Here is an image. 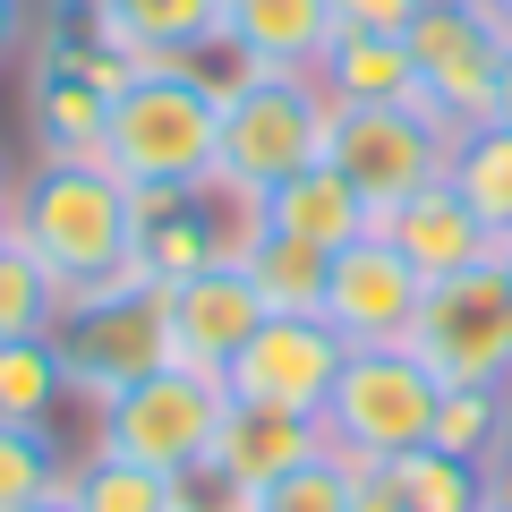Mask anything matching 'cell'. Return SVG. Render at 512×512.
<instances>
[{"mask_svg": "<svg viewBox=\"0 0 512 512\" xmlns=\"http://www.w3.org/2000/svg\"><path fill=\"white\" fill-rule=\"evenodd\" d=\"M0 222L69 299L137 274V188L103 154H35L9 180Z\"/></svg>", "mask_w": 512, "mask_h": 512, "instance_id": "6da1fadb", "label": "cell"}, {"mask_svg": "<svg viewBox=\"0 0 512 512\" xmlns=\"http://www.w3.org/2000/svg\"><path fill=\"white\" fill-rule=\"evenodd\" d=\"M222 94H231V77H214L205 60H137L128 86L111 94L103 163L137 197L205 188L214 180V146H222Z\"/></svg>", "mask_w": 512, "mask_h": 512, "instance_id": "7a4b0ae2", "label": "cell"}, {"mask_svg": "<svg viewBox=\"0 0 512 512\" xmlns=\"http://www.w3.org/2000/svg\"><path fill=\"white\" fill-rule=\"evenodd\" d=\"M325 128H333V94L316 86L308 69H231L214 180L231 188V197L265 205L291 171L325 163Z\"/></svg>", "mask_w": 512, "mask_h": 512, "instance_id": "3957f363", "label": "cell"}, {"mask_svg": "<svg viewBox=\"0 0 512 512\" xmlns=\"http://www.w3.org/2000/svg\"><path fill=\"white\" fill-rule=\"evenodd\" d=\"M60 350V376H69V402L77 410H103L111 393H128L137 376L171 367V325H163V282L128 274L103 282V291H77L52 325Z\"/></svg>", "mask_w": 512, "mask_h": 512, "instance_id": "277c9868", "label": "cell"}, {"mask_svg": "<svg viewBox=\"0 0 512 512\" xmlns=\"http://www.w3.org/2000/svg\"><path fill=\"white\" fill-rule=\"evenodd\" d=\"M222 410H231V384L171 359L154 376H137L128 393H111L103 410H86V444L94 453H120V461H146L163 478H197L205 453H214Z\"/></svg>", "mask_w": 512, "mask_h": 512, "instance_id": "5b68a950", "label": "cell"}, {"mask_svg": "<svg viewBox=\"0 0 512 512\" xmlns=\"http://www.w3.org/2000/svg\"><path fill=\"white\" fill-rule=\"evenodd\" d=\"M512 26L495 18L487 0H427L419 26H410V60H419V86L410 111H427L436 128H478L495 120V77H504Z\"/></svg>", "mask_w": 512, "mask_h": 512, "instance_id": "8992f818", "label": "cell"}, {"mask_svg": "<svg viewBox=\"0 0 512 512\" xmlns=\"http://www.w3.org/2000/svg\"><path fill=\"white\" fill-rule=\"evenodd\" d=\"M444 154H453V128H436L410 103H333L325 128V163L359 188L367 214H402L419 188L444 180Z\"/></svg>", "mask_w": 512, "mask_h": 512, "instance_id": "52a82bcc", "label": "cell"}, {"mask_svg": "<svg viewBox=\"0 0 512 512\" xmlns=\"http://www.w3.org/2000/svg\"><path fill=\"white\" fill-rule=\"evenodd\" d=\"M410 359L436 384H512V282L504 256L470 265L453 282H427L419 325H410Z\"/></svg>", "mask_w": 512, "mask_h": 512, "instance_id": "ba28073f", "label": "cell"}, {"mask_svg": "<svg viewBox=\"0 0 512 512\" xmlns=\"http://www.w3.org/2000/svg\"><path fill=\"white\" fill-rule=\"evenodd\" d=\"M436 393H444V384L427 376L410 350H350L342 384H333V402H325L333 453H359V461L419 453L427 427H436Z\"/></svg>", "mask_w": 512, "mask_h": 512, "instance_id": "9c48e42d", "label": "cell"}, {"mask_svg": "<svg viewBox=\"0 0 512 512\" xmlns=\"http://www.w3.org/2000/svg\"><path fill=\"white\" fill-rule=\"evenodd\" d=\"M419 299H427L419 265H410L384 231H359L350 248L325 256V299H316V316H325L350 350H402L410 325H419Z\"/></svg>", "mask_w": 512, "mask_h": 512, "instance_id": "30bf717a", "label": "cell"}, {"mask_svg": "<svg viewBox=\"0 0 512 512\" xmlns=\"http://www.w3.org/2000/svg\"><path fill=\"white\" fill-rule=\"evenodd\" d=\"M350 342L325 316H265L256 342L231 359V402H265V410H299V419H325L333 384H342Z\"/></svg>", "mask_w": 512, "mask_h": 512, "instance_id": "8fae6325", "label": "cell"}, {"mask_svg": "<svg viewBox=\"0 0 512 512\" xmlns=\"http://www.w3.org/2000/svg\"><path fill=\"white\" fill-rule=\"evenodd\" d=\"M163 325H171V359L197 376H231V359L256 342L265 299L239 265H205L188 282H163Z\"/></svg>", "mask_w": 512, "mask_h": 512, "instance_id": "7c38bea8", "label": "cell"}, {"mask_svg": "<svg viewBox=\"0 0 512 512\" xmlns=\"http://www.w3.org/2000/svg\"><path fill=\"white\" fill-rule=\"evenodd\" d=\"M333 453L325 419H299V410H265V402H231L214 427V453H205V470L222 478V487L256 495V487H274V478H291L299 461Z\"/></svg>", "mask_w": 512, "mask_h": 512, "instance_id": "4fadbf2b", "label": "cell"}, {"mask_svg": "<svg viewBox=\"0 0 512 512\" xmlns=\"http://www.w3.org/2000/svg\"><path fill=\"white\" fill-rule=\"evenodd\" d=\"M342 35L333 0H222V52L231 69H308Z\"/></svg>", "mask_w": 512, "mask_h": 512, "instance_id": "5bb4252c", "label": "cell"}, {"mask_svg": "<svg viewBox=\"0 0 512 512\" xmlns=\"http://www.w3.org/2000/svg\"><path fill=\"white\" fill-rule=\"evenodd\" d=\"M376 231L419 265V282H453V274H470V265H487V256H504V239H495L487 222L453 197V180L419 188V197H410L402 214H384Z\"/></svg>", "mask_w": 512, "mask_h": 512, "instance_id": "9a60e30c", "label": "cell"}, {"mask_svg": "<svg viewBox=\"0 0 512 512\" xmlns=\"http://www.w3.org/2000/svg\"><path fill=\"white\" fill-rule=\"evenodd\" d=\"M86 18L128 60H205V52H222V0H86Z\"/></svg>", "mask_w": 512, "mask_h": 512, "instance_id": "2e32d148", "label": "cell"}, {"mask_svg": "<svg viewBox=\"0 0 512 512\" xmlns=\"http://www.w3.org/2000/svg\"><path fill=\"white\" fill-rule=\"evenodd\" d=\"M265 214V231H282V239H299V248H350L359 231H376V214L359 205V188L342 180L333 163H308V171H291V180L274 188V197L256 205Z\"/></svg>", "mask_w": 512, "mask_h": 512, "instance_id": "e0dca14e", "label": "cell"}, {"mask_svg": "<svg viewBox=\"0 0 512 512\" xmlns=\"http://www.w3.org/2000/svg\"><path fill=\"white\" fill-rule=\"evenodd\" d=\"M316 86L333 103H410V86H419L410 35H359V26H342L325 43V60H316Z\"/></svg>", "mask_w": 512, "mask_h": 512, "instance_id": "ac0fdd59", "label": "cell"}, {"mask_svg": "<svg viewBox=\"0 0 512 512\" xmlns=\"http://www.w3.org/2000/svg\"><path fill=\"white\" fill-rule=\"evenodd\" d=\"M444 180H453V197L470 205L495 239H512V128L504 120L461 128L453 154H444Z\"/></svg>", "mask_w": 512, "mask_h": 512, "instance_id": "d6986e66", "label": "cell"}, {"mask_svg": "<svg viewBox=\"0 0 512 512\" xmlns=\"http://www.w3.org/2000/svg\"><path fill=\"white\" fill-rule=\"evenodd\" d=\"M69 504L77 512H180V478L146 470V461H120V453H77L69 461Z\"/></svg>", "mask_w": 512, "mask_h": 512, "instance_id": "ffe728a7", "label": "cell"}, {"mask_svg": "<svg viewBox=\"0 0 512 512\" xmlns=\"http://www.w3.org/2000/svg\"><path fill=\"white\" fill-rule=\"evenodd\" d=\"M239 274L256 282L265 316H316V299H325V248H299V239H282V231H256L248 256H239Z\"/></svg>", "mask_w": 512, "mask_h": 512, "instance_id": "44dd1931", "label": "cell"}, {"mask_svg": "<svg viewBox=\"0 0 512 512\" xmlns=\"http://www.w3.org/2000/svg\"><path fill=\"white\" fill-rule=\"evenodd\" d=\"M504 419H512V384H444L427 444H436V453H461V461H478V470H487L495 444H504Z\"/></svg>", "mask_w": 512, "mask_h": 512, "instance_id": "7402d4cb", "label": "cell"}, {"mask_svg": "<svg viewBox=\"0 0 512 512\" xmlns=\"http://www.w3.org/2000/svg\"><path fill=\"white\" fill-rule=\"evenodd\" d=\"M60 402H69V376H60L52 333L43 342H0V419L9 427H52Z\"/></svg>", "mask_w": 512, "mask_h": 512, "instance_id": "603a6c76", "label": "cell"}, {"mask_svg": "<svg viewBox=\"0 0 512 512\" xmlns=\"http://www.w3.org/2000/svg\"><path fill=\"white\" fill-rule=\"evenodd\" d=\"M393 470V487H402L410 512H487V470L461 453H436V444H419V453L384 461Z\"/></svg>", "mask_w": 512, "mask_h": 512, "instance_id": "cb8c5ba5", "label": "cell"}, {"mask_svg": "<svg viewBox=\"0 0 512 512\" xmlns=\"http://www.w3.org/2000/svg\"><path fill=\"white\" fill-rule=\"evenodd\" d=\"M60 308H69V291L43 274L18 239H0V342H43L60 325Z\"/></svg>", "mask_w": 512, "mask_h": 512, "instance_id": "d4e9b609", "label": "cell"}, {"mask_svg": "<svg viewBox=\"0 0 512 512\" xmlns=\"http://www.w3.org/2000/svg\"><path fill=\"white\" fill-rule=\"evenodd\" d=\"M69 487V453L52 427H9L0 419V512H26Z\"/></svg>", "mask_w": 512, "mask_h": 512, "instance_id": "484cf974", "label": "cell"}, {"mask_svg": "<svg viewBox=\"0 0 512 512\" xmlns=\"http://www.w3.org/2000/svg\"><path fill=\"white\" fill-rule=\"evenodd\" d=\"M248 512H350V470H342L333 453H316V461H299L291 478L256 487Z\"/></svg>", "mask_w": 512, "mask_h": 512, "instance_id": "4316f807", "label": "cell"}, {"mask_svg": "<svg viewBox=\"0 0 512 512\" xmlns=\"http://www.w3.org/2000/svg\"><path fill=\"white\" fill-rule=\"evenodd\" d=\"M427 0H333V18L359 26V35H410Z\"/></svg>", "mask_w": 512, "mask_h": 512, "instance_id": "83f0119b", "label": "cell"}, {"mask_svg": "<svg viewBox=\"0 0 512 512\" xmlns=\"http://www.w3.org/2000/svg\"><path fill=\"white\" fill-rule=\"evenodd\" d=\"M350 470V512H410L402 504V487H393V470L384 461H359V453H333Z\"/></svg>", "mask_w": 512, "mask_h": 512, "instance_id": "f1b7e54d", "label": "cell"}, {"mask_svg": "<svg viewBox=\"0 0 512 512\" xmlns=\"http://www.w3.org/2000/svg\"><path fill=\"white\" fill-rule=\"evenodd\" d=\"M26 26H35V18H26V0H0V69L26 52Z\"/></svg>", "mask_w": 512, "mask_h": 512, "instance_id": "f546056e", "label": "cell"}, {"mask_svg": "<svg viewBox=\"0 0 512 512\" xmlns=\"http://www.w3.org/2000/svg\"><path fill=\"white\" fill-rule=\"evenodd\" d=\"M487 504H512V419H504V444L487 461Z\"/></svg>", "mask_w": 512, "mask_h": 512, "instance_id": "4dcf8cb0", "label": "cell"}, {"mask_svg": "<svg viewBox=\"0 0 512 512\" xmlns=\"http://www.w3.org/2000/svg\"><path fill=\"white\" fill-rule=\"evenodd\" d=\"M495 120L512 128V52H504V77H495Z\"/></svg>", "mask_w": 512, "mask_h": 512, "instance_id": "1f68e13d", "label": "cell"}, {"mask_svg": "<svg viewBox=\"0 0 512 512\" xmlns=\"http://www.w3.org/2000/svg\"><path fill=\"white\" fill-rule=\"evenodd\" d=\"M26 512H77V504H69V487H60V495H43V504H26Z\"/></svg>", "mask_w": 512, "mask_h": 512, "instance_id": "d6a6232c", "label": "cell"}, {"mask_svg": "<svg viewBox=\"0 0 512 512\" xmlns=\"http://www.w3.org/2000/svg\"><path fill=\"white\" fill-rule=\"evenodd\" d=\"M9 180H18V171H9V163H0V205H9Z\"/></svg>", "mask_w": 512, "mask_h": 512, "instance_id": "836d02e7", "label": "cell"}, {"mask_svg": "<svg viewBox=\"0 0 512 512\" xmlns=\"http://www.w3.org/2000/svg\"><path fill=\"white\" fill-rule=\"evenodd\" d=\"M487 9H495V18H504V26H512V0H487Z\"/></svg>", "mask_w": 512, "mask_h": 512, "instance_id": "e575fe53", "label": "cell"}, {"mask_svg": "<svg viewBox=\"0 0 512 512\" xmlns=\"http://www.w3.org/2000/svg\"><path fill=\"white\" fill-rule=\"evenodd\" d=\"M504 282H512V239H504Z\"/></svg>", "mask_w": 512, "mask_h": 512, "instance_id": "d590c367", "label": "cell"}, {"mask_svg": "<svg viewBox=\"0 0 512 512\" xmlns=\"http://www.w3.org/2000/svg\"><path fill=\"white\" fill-rule=\"evenodd\" d=\"M487 512H512V504H487Z\"/></svg>", "mask_w": 512, "mask_h": 512, "instance_id": "8d00e7d4", "label": "cell"}, {"mask_svg": "<svg viewBox=\"0 0 512 512\" xmlns=\"http://www.w3.org/2000/svg\"><path fill=\"white\" fill-rule=\"evenodd\" d=\"M0 239H9V222H0Z\"/></svg>", "mask_w": 512, "mask_h": 512, "instance_id": "74e56055", "label": "cell"}]
</instances>
